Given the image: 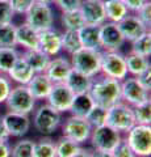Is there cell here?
Listing matches in <instances>:
<instances>
[{
	"label": "cell",
	"instance_id": "obj_1",
	"mask_svg": "<svg viewBox=\"0 0 151 157\" xmlns=\"http://www.w3.org/2000/svg\"><path fill=\"white\" fill-rule=\"evenodd\" d=\"M88 93L95 105L109 109L121 101V81L100 73L92 78V85Z\"/></svg>",
	"mask_w": 151,
	"mask_h": 157
},
{
	"label": "cell",
	"instance_id": "obj_2",
	"mask_svg": "<svg viewBox=\"0 0 151 157\" xmlns=\"http://www.w3.org/2000/svg\"><path fill=\"white\" fill-rule=\"evenodd\" d=\"M32 114L33 127L42 136H51L62 124V114L53 109L46 102H43L40 106H36Z\"/></svg>",
	"mask_w": 151,
	"mask_h": 157
},
{
	"label": "cell",
	"instance_id": "obj_3",
	"mask_svg": "<svg viewBox=\"0 0 151 157\" xmlns=\"http://www.w3.org/2000/svg\"><path fill=\"white\" fill-rule=\"evenodd\" d=\"M72 70L83 73L88 77H96L100 75L101 68V51L80 48L79 51L70 56Z\"/></svg>",
	"mask_w": 151,
	"mask_h": 157
},
{
	"label": "cell",
	"instance_id": "obj_4",
	"mask_svg": "<svg viewBox=\"0 0 151 157\" xmlns=\"http://www.w3.org/2000/svg\"><path fill=\"white\" fill-rule=\"evenodd\" d=\"M4 105L8 111L30 115L36 109L37 101L33 98L26 85H13Z\"/></svg>",
	"mask_w": 151,
	"mask_h": 157
},
{
	"label": "cell",
	"instance_id": "obj_5",
	"mask_svg": "<svg viewBox=\"0 0 151 157\" xmlns=\"http://www.w3.org/2000/svg\"><path fill=\"white\" fill-rule=\"evenodd\" d=\"M106 124L120 134H126L135 126V119L133 114V107L125 102L120 101L108 109Z\"/></svg>",
	"mask_w": 151,
	"mask_h": 157
},
{
	"label": "cell",
	"instance_id": "obj_6",
	"mask_svg": "<svg viewBox=\"0 0 151 157\" xmlns=\"http://www.w3.org/2000/svg\"><path fill=\"white\" fill-rule=\"evenodd\" d=\"M54 11H53L51 4L34 2V4L25 14V24H28L38 33L54 28Z\"/></svg>",
	"mask_w": 151,
	"mask_h": 157
},
{
	"label": "cell",
	"instance_id": "obj_7",
	"mask_svg": "<svg viewBox=\"0 0 151 157\" xmlns=\"http://www.w3.org/2000/svg\"><path fill=\"white\" fill-rule=\"evenodd\" d=\"M124 139L137 157L151 156V126L135 124L126 132Z\"/></svg>",
	"mask_w": 151,
	"mask_h": 157
},
{
	"label": "cell",
	"instance_id": "obj_8",
	"mask_svg": "<svg viewBox=\"0 0 151 157\" xmlns=\"http://www.w3.org/2000/svg\"><path fill=\"white\" fill-rule=\"evenodd\" d=\"M100 73L106 77L122 81L128 77L125 55L120 51H101V68Z\"/></svg>",
	"mask_w": 151,
	"mask_h": 157
},
{
	"label": "cell",
	"instance_id": "obj_9",
	"mask_svg": "<svg viewBox=\"0 0 151 157\" xmlns=\"http://www.w3.org/2000/svg\"><path fill=\"white\" fill-rule=\"evenodd\" d=\"M61 130H62V136L81 145L89 140L92 127L85 118L70 115L61 124Z\"/></svg>",
	"mask_w": 151,
	"mask_h": 157
},
{
	"label": "cell",
	"instance_id": "obj_10",
	"mask_svg": "<svg viewBox=\"0 0 151 157\" xmlns=\"http://www.w3.org/2000/svg\"><path fill=\"white\" fill-rule=\"evenodd\" d=\"M122 139H124L122 134H120L118 131L113 130L108 124H105L101 127L92 128L88 141L91 143L92 148L96 151L112 152Z\"/></svg>",
	"mask_w": 151,
	"mask_h": 157
},
{
	"label": "cell",
	"instance_id": "obj_11",
	"mask_svg": "<svg viewBox=\"0 0 151 157\" xmlns=\"http://www.w3.org/2000/svg\"><path fill=\"white\" fill-rule=\"evenodd\" d=\"M121 101L133 107L150 101V92L139 84L137 77L128 76L121 81Z\"/></svg>",
	"mask_w": 151,
	"mask_h": 157
},
{
	"label": "cell",
	"instance_id": "obj_12",
	"mask_svg": "<svg viewBox=\"0 0 151 157\" xmlns=\"http://www.w3.org/2000/svg\"><path fill=\"white\" fill-rule=\"evenodd\" d=\"M100 45L101 51H120V48L125 45L118 24L105 21L100 25Z\"/></svg>",
	"mask_w": 151,
	"mask_h": 157
},
{
	"label": "cell",
	"instance_id": "obj_13",
	"mask_svg": "<svg viewBox=\"0 0 151 157\" xmlns=\"http://www.w3.org/2000/svg\"><path fill=\"white\" fill-rule=\"evenodd\" d=\"M74 92H72L65 82L61 84H53V88L46 98V104L50 105L53 109L59 111L61 114L69 113L71 102L74 100Z\"/></svg>",
	"mask_w": 151,
	"mask_h": 157
},
{
	"label": "cell",
	"instance_id": "obj_14",
	"mask_svg": "<svg viewBox=\"0 0 151 157\" xmlns=\"http://www.w3.org/2000/svg\"><path fill=\"white\" fill-rule=\"evenodd\" d=\"M4 126L8 131L11 137H21L25 136L32 127V119L29 115L20 114V113H13V111H7L4 115H2Z\"/></svg>",
	"mask_w": 151,
	"mask_h": 157
},
{
	"label": "cell",
	"instance_id": "obj_15",
	"mask_svg": "<svg viewBox=\"0 0 151 157\" xmlns=\"http://www.w3.org/2000/svg\"><path fill=\"white\" fill-rule=\"evenodd\" d=\"M85 24L88 25H103L106 21L104 11V0H83L79 8Z\"/></svg>",
	"mask_w": 151,
	"mask_h": 157
},
{
	"label": "cell",
	"instance_id": "obj_16",
	"mask_svg": "<svg viewBox=\"0 0 151 157\" xmlns=\"http://www.w3.org/2000/svg\"><path fill=\"white\" fill-rule=\"evenodd\" d=\"M72 71V66L69 58L66 56H54L50 59L46 68V76L50 78L53 84H61L65 82Z\"/></svg>",
	"mask_w": 151,
	"mask_h": 157
},
{
	"label": "cell",
	"instance_id": "obj_17",
	"mask_svg": "<svg viewBox=\"0 0 151 157\" xmlns=\"http://www.w3.org/2000/svg\"><path fill=\"white\" fill-rule=\"evenodd\" d=\"M118 28H120L121 33H122L125 42L134 41V39H137L138 37L142 36V34L150 30V28L146 26L137 17L135 13H129L125 18L121 20L118 22Z\"/></svg>",
	"mask_w": 151,
	"mask_h": 157
},
{
	"label": "cell",
	"instance_id": "obj_18",
	"mask_svg": "<svg viewBox=\"0 0 151 157\" xmlns=\"http://www.w3.org/2000/svg\"><path fill=\"white\" fill-rule=\"evenodd\" d=\"M61 33L58 29L51 28L49 30L40 33V39H38V48L43 51L50 58L58 56L62 51V39Z\"/></svg>",
	"mask_w": 151,
	"mask_h": 157
},
{
	"label": "cell",
	"instance_id": "obj_19",
	"mask_svg": "<svg viewBox=\"0 0 151 157\" xmlns=\"http://www.w3.org/2000/svg\"><path fill=\"white\" fill-rule=\"evenodd\" d=\"M29 92L33 96V98L37 102H42L46 101V98L50 93L51 88H53V82L51 80L46 76V73H36L32 77V80L26 84Z\"/></svg>",
	"mask_w": 151,
	"mask_h": 157
},
{
	"label": "cell",
	"instance_id": "obj_20",
	"mask_svg": "<svg viewBox=\"0 0 151 157\" xmlns=\"http://www.w3.org/2000/svg\"><path fill=\"white\" fill-rule=\"evenodd\" d=\"M40 33L30 28L28 24L22 22L16 26V46L22 50H34L38 48Z\"/></svg>",
	"mask_w": 151,
	"mask_h": 157
},
{
	"label": "cell",
	"instance_id": "obj_21",
	"mask_svg": "<svg viewBox=\"0 0 151 157\" xmlns=\"http://www.w3.org/2000/svg\"><path fill=\"white\" fill-rule=\"evenodd\" d=\"M34 75V71L32 70V67L28 64V62L21 55L7 73V76L11 78V81L14 82L16 85H26Z\"/></svg>",
	"mask_w": 151,
	"mask_h": 157
},
{
	"label": "cell",
	"instance_id": "obj_22",
	"mask_svg": "<svg viewBox=\"0 0 151 157\" xmlns=\"http://www.w3.org/2000/svg\"><path fill=\"white\" fill-rule=\"evenodd\" d=\"M80 43L83 48H88V50H100V26L99 25H88L85 24L77 30Z\"/></svg>",
	"mask_w": 151,
	"mask_h": 157
},
{
	"label": "cell",
	"instance_id": "obj_23",
	"mask_svg": "<svg viewBox=\"0 0 151 157\" xmlns=\"http://www.w3.org/2000/svg\"><path fill=\"white\" fill-rule=\"evenodd\" d=\"M21 56L28 62V64L32 67L34 73H43L46 71L47 64L50 62V56L46 55L40 48H34V50H24L21 52Z\"/></svg>",
	"mask_w": 151,
	"mask_h": 157
},
{
	"label": "cell",
	"instance_id": "obj_24",
	"mask_svg": "<svg viewBox=\"0 0 151 157\" xmlns=\"http://www.w3.org/2000/svg\"><path fill=\"white\" fill-rule=\"evenodd\" d=\"M95 102L92 100L89 93H81V94H75L74 100L71 102L69 113L74 117L79 118H85L88 113L93 109Z\"/></svg>",
	"mask_w": 151,
	"mask_h": 157
},
{
	"label": "cell",
	"instance_id": "obj_25",
	"mask_svg": "<svg viewBox=\"0 0 151 157\" xmlns=\"http://www.w3.org/2000/svg\"><path fill=\"white\" fill-rule=\"evenodd\" d=\"M104 11L106 21L118 24L130 13L126 8L124 0H104Z\"/></svg>",
	"mask_w": 151,
	"mask_h": 157
},
{
	"label": "cell",
	"instance_id": "obj_26",
	"mask_svg": "<svg viewBox=\"0 0 151 157\" xmlns=\"http://www.w3.org/2000/svg\"><path fill=\"white\" fill-rule=\"evenodd\" d=\"M65 84L74 92V94H81V93H88L92 85V77H88L83 73L72 70L69 77L66 78Z\"/></svg>",
	"mask_w": 151,
	"mask_h": 157
},
{
	"label": "cell",
	"instance_id": "obj_27",
	"mask_svg": "<svg viewBox=\"0 0 151 157\" xmlns=\"http://www.w3.org/2000/svg\"><path fill=\"white\" fill-rule=\"evenodd\" d=\"M125 62H126V70H128L129 76L137 77L141 73H143L145 71H147L151 68L150 64V58H145L137 55V54L130 52L125 55Z\"/></svg>",
	"mask_w": 151,
	"mask_h": 157
},
{
	"label": "cell",
	"instance_id": "obj_28",
	"mask_svg": "<svg viewBox=\"0 0 151 157\" xmlns=\"http://www.w3.org/2000/svg\"><path fill=\"white\" fill-rule=\"evenodd\" d=\"M61 25L63 26L65 30L77 32L81 26L85 25V21L79 9H75V11L61 12Z\"/></svg>",
	"mask_w": 151,
	"mask_h": 157
},
{
	"label": "cell",
	"instance_id": "obj_29",
	"mask_svg": "<svg viewBox=\"0 0 151 157\" xmlns=\"http://www.w3.org/2000/svg\"><path fill=\"white\" fill-rule=\"evenodd\" d=\"M33 157H57L55 141L50 136H43L40 140L34 141Z\"/></svg>",
	"mask_w": 151,
	"mask_h": 157
},
{
	"label": "cell",
	"instance_id": "obj_30",
	"mask_svg": "<svg viewBox=\"0 0 151 157\" xmlns=\"http://www.w3.org/2000/svg\"><path fill=\"white\" fill-rule=\"evenodd\" d=\"M21 52L17 47H4L0 48V73L7 75L13 64L20 58Z\"/></svg>",
	"mask_w": 151,
	"mask_h": 157
},
{
	"label": "cell",
	"instance_id": "obj_31",
	"mask_svg": "<svg viewBox=\"0 0 151 157\" xmlns=\"http://www.w3.org/2000/svg\"><path fill=\"white\" fill-rule=\"evenodd\" d=\"M61 39H62V51L69 54L70 56L76 51H79L80 48H83L77 32L75 30H63L61 33Z\"/></svg>",
	"mask_w": 151,
	"mask_h": 157
},
{
	"label": "cell",
	"instance_id": "obj_32",
	"mask_svg": "<svg viewBox=\"0 0 151 157\" xmlns=\"http://www.w3.org/2000/svg\"><path fill=\"white\" fill-rule=\"evenodd\" d=\"M130 52L145 56V58H150V55H151V33H150V30L130 42Z\"/></svg>",
	"mask_w": 151,
	"mask_h": 157
},
{
	"label": "cell",
	"instance_id": "obj_33",
	"mask_svg": "<svg viewBox=\"0 0 151 157\" xmlns=\"http://www.w3.org/2000/svg\"><path fill=\"white\" fill-rule=\"evenodd\" d=\"M133 114L135 119V124L150 126L151 124V100L143 104L133 106Z\"/></svg>",
	"mask_w": 151,
	"mask_h": 157
},
{
	"label": "cell",
	"instance_id": "obj_34",
	"mask_svg": "<svg viewBox=\"0 0 151 157\" xmlns=\"http://www.w3.org/2000/svg\"><path fill=\"white\" fill-rule=\"evenodd\" d=\"M80 144L75 143L67 137L62 136L59 140L55 141V149H57V157H72L80 148Z\"/></svg>",
	"mask_w": 151,
	"mask_h": 157
},
{
	"label": "cell",
	"instance_id": "obj_35",
	"mask_svg": "<svg viewBox=\"0 0 151 157\" xmlns=\"http://www.w3.org/2000/svg\"><path fill=\"white\" fill-rule=\"evenodd\" d=\"M33 147H34L33 140L21 137L11 145V157H33Z\"/></svg>",
	"mask_w": 151,
	"mask_h": 157
},
{
	"label": "cell",
	"instance_id": "obj_36",
	"mask_svg": "<svg viewBox=\"0 0 151 157\" xmlns=\"http://www.w3.org/2000/svg\"><path fill=\"white\" fill-rule=\"evenodd\" d=\"M4 47H17L16 46V25H13V22L0 26V48H4Z\"/></svg>",
	"mask_w": 151,
	"mask_h": 157
},
{
	"label": "cell",
	"instance_id": "obj_37",
	"mask_svg": "<svg viewBox=\"0 0 151 157\" xmlns=\"http://www.w3.org/2000/svg\"><path fill=\"white\" fill-rule=\"evenodd\" d=\"M106 117H108V109L95 105L93 109L85 117V119L88 121L92 128H95V127H101L106 124Z\"/></svg>",
	"mask_w": 151,
	"mask_h": 157
},
{
	"label": "cell",
	"instance_id": "obj_38",
	"mask_svg": "<svg viewBox=\"0 0 151 157\" xmlns=\"http://www.w3.org/2000/svg\"><path fill=\"white\" fill-rule=\"evenodd\" d=\"M8 4L12 9L13 14L25 16L30 7L34 4V0H8Z\"/></svg>",
	"mask_w": 151,
	"mask_h": 157
},
{
	"label": "cell",
	"instance_id": "obj_39",
	"mask_svg": "<svg viewBox=\"0 0 151 157\" xmlns=\"http://www.w3.org/2000/svg\"><path fill=\"white\" fill-rule=\"evenodd\" d=\"M14 14L7 0H0V26L13 22Z\"/></svg>",
	"mask_w": 151,
	"mask_h": 157
},
{
	"label": "cell",
	"instance_id": "obj_40",
	"mask_svg": "<svg viewBox=\"0 0 151 157\" xmlns=\"http://www.w3.org/2000/svg\"><path fill=\"white\" fill-rule=\"evenodd\" d=\"M12 86L13 82L11 81V78L7 75H4V73H0V105H3L6 102Z\"/></svg>",
	"mask_w": 151,
	"mask_h": 157
},
{
	"label": "cell",
	"instance_id": "obj_41",
	"mask_svg": "<svg viewBox=\"0 0 151 157\" xmlns=\"http://www.w3.org/2000/svg\"><path fill=\"white\" fill-rule=\"evenodd\" d=\"M112 157H137V156L131 151L129 144L126 143V140L122 139L118 143V145L112 151Z\"/></svg>",
	"mask_w": 151,
	"mask_h": 157
},
{
	"label": "cell",
	"instance_id": "obj_42",
	"mask_svg": "<svg viewBox=\"0 0 151 157\" xmlns=\"http://www.w3.org/2000/svg\"><path fill=\"white\" fill-rule=\"evenodd\" d=\"M81 2L83 0H53V4H55L57 8L61 9V12H66L79 9Z\"/></svg>",
	"mask_w": 151,
	"mask_h": 157
},
{
	"label": "cell",
	"instance_id": "obj_43",
	"mask_svg": "<svg viewBox=\"0 0 151 157\" xmlns=\"http://www.w3.org/2000/svg\"><path fill=\"white\" fill-rule=\"evenodd\" d=\"M135 14H137V17L145 24L146 26L150 28L151 26V2L150 0L139 9V11L135 12Z\"/></svg>",
	"mask_w": 151,
	"mask_h": 157
},
{
	"label": "cell",
	"instance_id": "obj_44",
	"mask_svg": "<svg viewBox=\"0 0 151 157\" xmlns=\"http://www.w3.org/2000/svg\"><path fill=\"white\" fill-rule=\"evenodd\" d=\"M147 2L149 0H124L125 6L130 13H135L137 11H139Z\"/></svg>",
	"mask_w": 151,
	"mask_h": 157
},
{
	"label": "cell",
	"instance_id": "obj_45",
	"mask_svg": "<svg viewBox=\"0 0 151 157\" xmlns=\"http://www.w3.org/2000/svg\"><path fill=\"white\" fill-rule=\"evenodd\" d=\"M137 80L146 90L150 92L151 90V68L147 71H145L143 73H141L139 76H137Z\"/></svg>",
	"mask_w": 151,
	"mask_h": 157
},
{
	"label": "cell",
	"instance_id": "obj_46",
	"mask_svg": "<svg viewBox=\"0 0 151 157\" xmlns=\"http://www.w3.org/2000/svg\"><path fill=\"white\" fill-rule=\"evenodd\" d=\"M9 139H11V136H9L6 126H4L3 118L0 115V143H2V141H9Z\"/></svg>",
	"mask_w": 151,
	"mask_h": 157
},
{
	"label": "cell",
	"instance_id": "obj_47",
	"mask_svg": "<svg viewBox=\"0 0 151 157\" xmlns=\"http://www.w3.org/2000/svg\"><path fill=\"white\" fill-rule=\"evenodd\" d=\"M0 157H11V144L9 141L0 143Z\"/></svg>",
	"mask_w": 151,
	"mask_h": 157
},
{
	"label": "cell",
	"instance_id": "obj_48",
	"mask_svg": "<svg viewBox=\"0 0 151 157\" xmlns=\"http://www.w3.org/2000/svg\"><path fill=\"white\" fill-rule=\"evenodd\" d=\"M91 152L89 149H87V148H83V147H80L79 151L76 152V153L72 156V157H91Z\"/></svg>",
	"mask_w": 151,
	"mask_h": 157
},
{
	"label": "cell",
	"instance_id": "obj_49",
	"mask_svg": "<svg viewBox=\"0 0 151 157\" xmlns=\"http://www.w3.org/2000/svg\"><path fill=\"white\" fill-rule=\"evenodd\" d=\"M91 157H112V152L96 151V149H93V151L91 152Z\"/></svg>",
	"mask_w": 151,
	"mask_h": 157
},
{
	"label": "cell",
	"instance_id": "obj_50",
	"mask_svg": "<svg viewBox=\"0 0 151 157\" xmlns=\"http://www.w3.org/2000/svg\"><path fill=\"white\" fill-rule=\"evenodd\" d=\"M36 3H45V4H53V0H34Z\"/></svg>",
	"mask_w": 151,
	"mask_h": 157
},
{
	"label": "cell",
	"instance_id": "obj_51",
	"mask_svg": "<svg viewBox=\"0 0 151 157\" xmlns=\"http://www.w3.org/2000/svg\"><path fill=\"white\" fill-rule=\"evenodd\" d=\"M7 2H8V0H7Z\"/></svg>",
	"mask_w": 151,
	"mask_h": 157
}]
</instances>
